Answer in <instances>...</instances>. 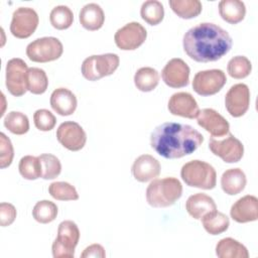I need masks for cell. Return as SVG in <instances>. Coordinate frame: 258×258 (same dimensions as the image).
Returning a JSON list of instances; mask_svg holds the SVG:
<instances>
[{"label":"cell","mask_w":258,"mask_h":258,"mask_svg":"<svg viewBox=\"0 0 258 258\" xmlns=\"http://www.w3.org/2000/svg\"><path fill=\"white\" fill-rule=\"evenodd\" d=\"M246 175L240 168H230L224 171L221 177V186L225 194L235 196L240 194L246 186Z\"/></svg>","instance_id":"cell-23"},{"label":"cell","mask_w":258,"mask_h":258,"mask_svg":"<svg viewBox=\"0 0 258 258\" xmlns=\"http://www.w3.org/2000/svg\"><path fill=\"white\" fill-rule=\"evenodd\" d=\"M141 18L150 25L159 24L164 17V8L157 0H147L142 3L140 8Z\"/></svg>","instance_id":"cell-29"},{"label":"cell","mask_w":258,"mask_h":258,"mask_svg":"<svg viewBox=\"0 0 258 258\" xmlns=\"http://www.w3.org/2000/svg\"><path fill=\"white\" fill-rule=\"evenodd\" d=\"M250 90L245 84L232 86L225 96V107L232 117L243 116L249 109Z\"/></svg>","instance_id":"cell-14"},{"label":"cell","mask_w":258,"mask_h":258,"mask_svg":"<svg viewBox=\"0 0 258 258\" xmlns=\"http://www.w3.org/2000/svg\"><path fill=\"white\" fill-rule=\"evenodd\" d=\"M159 83L158 72L150 67H143L137 70L134 75V84L141 92L153 91Z\"/></svg>","instance_id":"cell-27"},{"label":"cell","mask_w":258,"mask_h":258,"mask_svg":"<svg viewBox=\"0 0 258 258\" xmlns=\"http://www.w3.org/2000/svg\"><path fill=\"white\" fill-rule=\"evenodd\" d=\"M19 172L21 176L28 180H34L42 175V168L41 163L38 156L32 155H25L23 156L18 165Z\"/></svg>","instance_id":"cell-31"},{"label":"cell","mask_w":258,"mask_h":258,"mask_svg":"<svg viewBox=\"0 0 258 258\" xmlns=\"http://www.w3.org/2000/svg\"><path fill=\"white\" fill-rule=\"evenodd\" d=\"M119 56L116 53L94 54L82 63V75L88 81H98L112 75L119 67Z\"/></svg>","instance_id":"cell-5"},{"label":"cell","mask_w":258,"mask_h":258,"mask_svg":"<svg viewBox=\"0 0 258 258\" xmlns=\"http://www.w3.org/2000/svg\"><path fill=\"white\" fill-rule=\"evenodd\" d=\"M57 216V206L47 200L39 201L32 210V217L40 224H48L55 220Z\"/></svg>","instance_id":"cell-32"},{"label":"cell","mask_w":258,"mask_h":258,"mask_svg":"<svg viewBox=\"0 0 258 258\" xmlns=\"http://www.w3.org/2000/svg\"><path fill=\"white\" fill-rule=\"evenodd\" d=\"M227 71L230 77L240 80L250 75L252 71V64L246 56L236 55L228 61Z\"/></svg>","instance_id":"cell-35"},{"label":"cell","mask_w":258,"mask_h":258,"mask_svg":"<svg viewBox=\"0 0 258 258\" xmlns=\"http://www.w3.org/2000/svg\"><path fill=\"white\" fill-rule=\"evenodd\" d=\"M160 169V163L155 157L150 154H142L134 160L131 171L136 180L146 182L157 177Z\"/></svg>","instance_id":"cell-19"},{"label":"cell","mask_w":258,"mask_h":258,"mask_svg":"<svg viewBox=\"0 0 258 258\" xmlns=\"http://www.w3.org/2000/svg\"><path fill=\"white\" fill-rule=\"evenodd\" d=\"M4 126L13 134L23 135L29 130V120L25 114L11 111L4 118Z\"/></svg>","instance_id":"cell-33"},{"label":"cell","mask_w":258,"mask_h":258,"mask_svg":"<svg viewBox=\"0 0 258 258\" xmlns=\"http://www.w3.org/2000/svg\"><path fill=\"white\" fill-rule=\"evenodd\" d=\"M209 148L215 155L221 157L227 163L240 161L244 154L242 142L231 133H228V136L223 140L211 138Z\"/></svg>","instance_id":"cell-11"},{"label":"cell","mask_w":258,"mask_h":258,"mask_svg":"<svg viewBox=\"0 0 258 258\" xmlns=\"http://www.w3.org/2000/svg\"><path fill=\"white\" fill-rule=\"evenodd\" d=\"M57 141L71 151L81 150L87 142V134L83 127L74 121L61 123L56 130Z\"/></svg>","instance_id":"cell-13"},{"label":"cell","mask_w":258,"mask_h":258,"mask_svg":"<svg viewBox=\"0 0 258 258\" xmlns=\"http://www.w3.org/2000/svg\"><path fill=\"white\" fill-rule=\"evenodd\" d=\"M81 25L90 31L100 29L105 21V14L101 6L97 3L86 4L79 13Z\"/></svg>","instance_id":"cell-22"},{"label":"cell","mask_w":258,"mask_h":258,"mask_svg":"<svg viewBox=\"0 0 258 258\" xmlns=\"http://www.w3.org/2000/svg\"><path fill=\"white\" fill-rule=\"evenodd\" d=\"M197 120L198 124L213 137L225 136L230 131L229 122L214 109L206 108L201 110Z\"/></svg>","instance_id":"cell-16"},{"label":"cell","mask_w":258,"mask_h":258,"mask_svg":"<svg viewBox=\"0 0 258 258\" xmlns=\"http://www.w3.org/2000/svg\"><path fill=\"white\" fill-rule=\"evenodd\" d=\"M38 22V15L34 9L19 7L12 14L10 31L17 38H27L34 33Z\"/></svg>","instance_id":"cell-10"},{"label":"cell","mask_w":258,"mask_h":258,"mask_svg":"<svg viewBox=\"0 0 258 258\" xmlns=\"http://www.w3.org/2000/svg\"><path fill=\"white\" fill-rule=\"evenodd\" d=\"M147 37V31L139 22H129L119 28L114 40L116 45L122 50H134L138 48Z\"/></svg>","instance_id":"cell-12"},{"label":"cell","mask_w":258,"mask_h":258,"mask_svg":"<svg viewBox=\"0 0 258 258\" xmlns=\"http://www.w3.org/2000/svg\"><path fill=\"white\" fill-rule=\"evenodd\" d=\"M48 192L57 201H76L79 199L76 187L67 181H54L50 183Z\"/></svg>","instance_id":"cell-36"},{"label":"cell","mask_w":258,"mask_h":258,"mask_svg":"<svg viewBox=\"0 0 258 258\" xmlns=\"http://www.w3.org/2000/svg\"><path fill=\"white\" fill-rule=\"evenodd\" d=\"M41 168H42V175L43 179H53L57 177L61 171V163L59 159L50 153H43L38 156Z\"/></svg>","instance_id":"cell-37"},{"label":"cell","mask_w":258,"mask_h":258,"mask_svg":"<svg viewBox=\"0 0 258 258\" xmlns=\"http://www.w3.org/2000/svg\"><path fill=\"white\" fill-rule=\"evenodd\" d=\"M35 127L40 131H50L56 124L55 116L46 109H38L33 114Z\"/></svg>","instance_id":"cell-38"},{"label":"cell","mask_w":258,"mask_h":258,"mask_svg":"<svg viewBox=\"0 0 258 258\" xmlns=\"http://www.w3.org/2000/svg\"><path fill=\"white\" fill-rule=\"evenodd\" d=\"M189 67L178 57L171 58L161 71L163 82L170 88H183L189 83Z\"/></svg>","instance_id":"cell-15"},{"label":"cell","mask_w":258,"mask_h":258,"mask_svg":"<svg viewBox=\"0 0 258 258\" xmlns=\"http://www.w3.org/2000/svg\"><path fill=\"white\" fill-rule=\"evenodd\" d=\"M185 210L194 219L201 220L207 213L217 210V206L213 198L206 194L198 192L187 199Z\"/></svg>","instance_id":"cell-21"},{"label":"cell","mask_w":258,"mask_h":258,"mask_svg":"<svg viewBox=\"0 0 258 258\" xmlns=\"http://www.w3.org/2000/svg\"><path fill=\"white\" fill-rule=\"evenodd\" d=\"M181 195V182L175 177L153 179L146 188V201L153 208L172 206Z\"/></svg>","instance_id":"cell-3"},{"label":"cell","mask_w":258,"mask_h":258,"mask_svg":"<svg viewBox=\"0 0 258 258\" xmlns=\"http://www.w3.org/2000/svg\"><path fill=\"white\" fill-rule=\"evenodd\" d=\"M201 220L205 230L210 235L222 234L227 231L230 226L229 218L217 210L207 213Z\"/></svg>","instance_id":"cell-26"},{"label":"cell","mask_w":258,"mask_h":258,"mask_svg":"<svg viewBox=\"0 0 258 258\" xmlns=\"http://www.w3.org/2000/svg\"><path fill=\"white\" fill-rule=\"evenodd\" d=\"M180 176L185 184L203 189H213L217 182L215 168L210 163L199 159L183 164L180 170Z\"/></svg>","instance_id":"cell-4"},{"label":"cell","mask_w":258,"mask_h":258,"mask_svg":"<svg viewBox=\"0 0 258 258\" xmlns=\"http://www.w3.org/2000/svg\"><path fill=\"white\" fill-rule=\"evenodd\" d=\"M219 13L226 22L237 24L244 19L246 7L240 0H222L219 3Z\"/></svg>","instance_id":"cell-24"},{"label":"cell","mask_w":258,"mask_h":258,"mask_svg":"<svg viewBox=\"0 0 258 258\" xmlns=\"http://www.w3.org/2000/svg\"><path fill=\"white\" fill-rule=\"evenodd\" d=\"M27 71V64L21 58L14 57L7 61L5 85L11 95L21 97L28 91Z\"/></svg>","instance_id":"cell-8"},{"label":"cell","mask_w":258,"mask_h":258,"mask_svg":"<svg viewBox=\"0 0 258 258\" xmlns=\"http://www.w3.org/2000/svg\"><path fill=\"white\" fill-rule=\"evenodd\" d=\"M48 87L46 73L39 68H29L27 71V89L34 95L43 94Z\"/></svg>","instance_id":"cell-30"},{"label":"cell","mask_w":258,"mask_h":258,"mask_svg":"<svg viewBox=\"0 0 258 258\" xmlns=\"http://www.w3.org/2000/svg\"><path fill=\"white\" fill-rule=\"evenodd\" d=\"M0 167H8L13 160L14 150L11 140L2 132L0 133Z\"/></svg>","instance_id":"cell-39"},{"label":"cell","mask_w":258,"mask_h":258,"mask_svg":"<svg viewBox=\"0 0 258 258\" xmlns=\"http://www.w3.org/2000/svg\"><path fill=\"white\" fill-rule=\"evenodd\" d=\"M16 209L12 204L1 203L0 204V225L2 227L10 226L16 218Z\"/></svg>","instance_id":"cell-40"},{"label":"cell","mask_w":258,"mask_h":258,"mask_svg":"<svg viewBox=\"0 0 258 258\" xmlns=\"http://www.w3.org/2000/svg\"><path fill=\"white\" fill-rule=\"evenodd\" d=\"M77 105V97L69 89L57 88L51 93L50 106L60 116L72 115L76 111Z\"/></svg>","instance_id":"cell-20"},{"label":"cell","mask_w":258,"mask_h":258,"mask_svg":"<svg viewBox=\"0 0 258 258\" xmlns=\"http://www.w3.org/2000/svg\"><path fill=\"white\" fill-rule=\"evenodd\" d=\"M204 141V136L187 124L166 122L155 127L150 135L151 147L167 159L191 154Z\"/></svg>","instance_id":"cell-2"},{"label":"cell","mask_w":258,"mask_h":258,"mask_svg":"<svg viewBox=\"0 0 258 258\" xmlns=\"http://www.w3.org/2000/svg\"><path fill=\"white\" fill-rule=\"evenodd\" d=\"M231 218L237 223H248L258 219V199L247 195L236 201L230 210Z\"/></svg>","instance_id":"cell-18"},{"label":"cell","mask_w":258,"mask_h":258,"mask_svg":"<svg viewBox=\"0 0 258 258\" xmlns=\"http://www.w3.org/2000/svg\"><path fill=\"white\" fill-rule=\"evenodd\" d=\"M50 24L58 29L63 30L69 28L74 21V13L70 7L66 5H58L52 8L49 14Z\"/></svg>","instance_id":"cell-34"},{"label":"cell","mask_w":258,"mask_h":258,"mask_svg":"<svg viewBox=\"0 0 258 258\" xmlns=\"http://www.w3.org/2000/svg\"><path fill=\"white\" fill-rule=\"evenodd\" d=\"M183 50L198 62L216 61L232 47L230 34L221 26L203 22L189 28L183 35Z\"/></svg>","instance_id":"cell-1"},{"label":"cell","mask_w":258,"mask_h":258,"mask_svg":"<svg viewBox=\"0 0 258 258\" xmlns=\"http://www.w3.org/2000/svg\"><path fill=\"white\" fill-rule=\"evenodd\" d=\"M226 82V74L222 70L213 69L200 71L194 77L192 89L201 96H212L220 92Z\"/></svg>","instance_id":"cell-9"},{"label":"cell","mask_w":258,"mask_h":258,"mask_svg":"<svg viewBox=\"0 0 258 258\" xmlns=\"http://www.w3.org/2000/svg\"><path fill=\"white\" fill-rule=\"evenodd\" d=\"M63 46L60 40L53 36H45L31 41L26 46V55L35 62H48L59 58Z\"/></svg>","instance_id":"cell-7"},{"label":"cell","mask_w":258,"mask_h":258,"mask_svg":"<svg viewBox=\"0 0 258 258\" xmlns=\"http://www.w3.org/2000/svg\"><path fill=\"white\" fill-rule=\"evenodd\" d=\"M106 256L105 249L100 244H92L89 247H87L83 253L81 254L82 258H89V257H98V258H104Z\"/></svg>","instance_id":"cell-41"},{"label":"cell","mask_w":258,"mask_h":258,"mask_svg":"<svg viewBox=\"0 0 258 258\" xmlns=\"http://www.w3.org/2000/svg\"><path fill=\"white\" fill-rule=\"evenodd\" d=\"M216 255L220 258H248L249 252L242 243L228 237L217 243Z\"/></svg>","instance_id":"cell-25"},{"label":"cell","mask_w":258,"mask_h":258,"mask_svg":"<svg viewBox=\"0 0 258 258\" xmlns=\"http://www.w3.org/2000/svg\"><path fill=\"white\" fill-rule=\"evenodd\" d=\"M172 11L180 18H195L202 12L203 6L199 0H169Z\"/></svg>","instance_id":"cell-28"},{"label":"cell","mask_w":258,"mask_h":258,"mask_svg":"<svg viewBox=\"0 0 258 258\" xmlns=\"http://www.w3.org/2000/svg\"><path fill=\"white\" fill-rule=\"evenodd\" d=\"M167 108L172 115L188 119L197 118L200 112L196 99L186 92L174 93L168 100Z\"/></svg>","instance_id":"cell-17"},{"label":"cell","mask_w":258,"mask_h":258,"mask_svg":"<svg viewBox=\"0 0 258 258\" xmlns=\"http://www.w3.org/2000/svg\"><path fill=\"white\" fill-rule=\"evenodd\" d=\"M80 240V230L71 220L62 221L58 225L57 236L52 243L51 250L54 258H74L75 248Z\"/></svg>","instance_id":"cell-6"}]
</instances>
